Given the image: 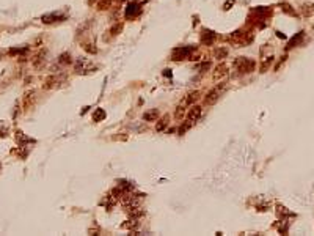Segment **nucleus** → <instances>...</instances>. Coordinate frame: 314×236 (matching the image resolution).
I'll list each match as a JSON object with an SVG mask.
<instances>
[{"instance_id": "ddd939ff", "label": "nucleus", "mask_w": 314, "mask_h": 236, "mask_svg": "<svg viewBox=\"0 0 314 236\" xmlns=\"http://www.w3.org/2000/svg\"><path fill=\"white\" fill-rule=\"evenodd\" d=\"M272 61H273V57H272V55L267 57V60H264V61L261 63V72H265V71L269 69V66L272 65Z\"/></svg>"}, {"instance_id": "0eeeda50", "label": "nucleus", "mask_w": 314, "mask_h": 236, "mask_svg": "<svg viewBox=\"0 0 314 236\" xmlns=\"http://www.w3.org/2000/svg\"><path fill=\"white\" fill-rule=\"evenodd\" d=\"M226 69H228V68H226L225 63H221V65H218V66L215 68V72H214V79H215V81H218V79H223V77L228 74Z\"/></svg>"}, {"instance_id": "dca6fc26", "label": "nucleus", "mask_w": 314, "mask_h": 236, "mask_svg": "<svg viewBox=\"0 0 314 236\" xmlns=\"http://www.w3.org/2000/svg\"><path fill=\"white\" fill-rule=\"evenodd\" d=\"M226 55H228V49H225V47H223V49H218V51L215 52V57H217V58H223V57H226Z\"/></svg>"}, {"instance_id": "6ab92c4d", "label": "nucleus", "mask_w": 314, "mask_h": 236, "mask_svg": "<svg viewBox=\"0 0 314 236\" xmlns=\"http://www.w3.org/2000/svg\"><path fill=\"white\" fill-rule=\"evenodd\" d=\"M108 7H110V2H108V0H102V2H99V5H98L99 10H107Z\"/></svg>"}, {"instance_id": "20e7f679", "label": "nucleus", "mask_w": 314, "mask_h": 236, "mask_svg": "<svg viewBox=\"0 0 314 236\" xmlns=\"http://www.w3.org/2000/svg\"><path fill=\"white\" fill-rule=\"evenodd\" d=\"M215 33L212 32V30H203V35H201V43L203 44H207V46H211L214 41H215Z\"/></svg>"}, {"instance_id": "1a4fd4ad", "label": "nucleus", "mask_w": 314, "mask_h": 236, "mask_svg": "<svg viewBox=\"0 0 314 236\" xmlns=\"http://www.w3.org/2000/svg\"><path fill=\"white\" fill-rule=\"evenodd\" d=\"M157 116H159V110L154 109V110H149V112H145V113H143V120H145V121H154Z\"/></svg>"}, {"instance_id": "393cba45", "label": "nucleus", "mask_w": 314, "mask_h": 236, "mask_svg": "<svg viewBox=\"0 0 314 236\" xmlns=\"http://www.w3.org/2000/svg\"><path fill=\"white\" fill-rule=\"evenodd\" d=\"M164 76H170V77H171V69H165V71H164Z\"/></svg>"}, {"instance_id": "6e6552de", "label": "nucleus", "mask_w": 314, "mask_h": 236, "mask_svg": "<svg viewBox=\"0 0 314 236\" xmlns=\"http://www.w3.org/2000/svg\"><path fill=\"white\" fill-rule=\"evenodd\" d=\"M41 19H43V22H46V24H50V22H55V21L64 19V16H60V14H57V13H50V14H46V16H43Z\"/></svg>"}, {"instance_id": "4be33fe9", "label": "nucleus", "mask_w": 314, "mask_h": 236, "mask_svg": "<svg viewBox=\"0 0 314 236\" xmlns=\"http://www.w3.org/2000/svg\"><path fill=\"white\" fill-rule=\"evenodd\" d=\"M281 8H283V11H286V13H288V14H291V16H295V11H292V10H291V7H289V5H286V3H284V5H283V7H281Z\"/></svg>"}, {"instance_id": "412c9836", "label": "nucleus", "mask_w": 314, "mask_h": 236, "mask_svg": "<svg viewBox=\"0 0 314 236\" xmlns=\"http://www.w3.org/2000/svg\"><path fill=\"white\" fill-rule=\"evenodd\" d=\"M190 126H192V121H187V123H185L184 126H181V128H179V134L182 135V134H184V132H185V131H187V129H188Z\"/></svg>"}, {"instance_id": "f257e3e1", "label": "nucleus", "mask_w": 314, "mask_h": 236, "mask_svg": "<svg viewBox=\"0 0 314 236\" xmlns=\"http://www.w3.org/2000/svg\"><path fill=\"white\" fill-rule=\"evenodd\" d=\"M232 66L240 72H251L255 69V61L250 58H245V57H239V58L234 60Z\"/></svg>"}, {"instance_id": "a211bd4d", "label": "nucleus", "mask_w": 314, "mask_h": 236, "mask_svg": "<svg viewBox=\"0 0 314 236\" xmlns=\"http://www.w3.org/2000/svg\"><path fill=\"white\" fill-rule=\"evenodd\" d=\"M54 81H55V77H54V76L47 77V81H46V85H43V87H44L46 90H47V88H50V87L54 85Z\"/></svg>"}, {"instance_id": "9d476101", "label": "nucleus", "mask_w": 314, "mask_h": 236, "mask_svg": "<svg viewBox=\"0 0 314 236\" xmlns=\"http://www.w3.org/2000/svg\"><path fill=\"white\" fill-rule=\"evenodd\" d=\"M303 36H305V32H300V33H297V36H294L291 41H289V44H288V49H292V47H295L297 44H300V41L303 39Z\"/></svg>"}, {"instance_id": "423d86ee", "label": "nucleus", "mask_w": 314, "mask_h": 236, "mask_svg": "<svg viewBox=\"0 0 314 236\" xmlns=\"http://www.w3.org/2000/svg\"><path fill=\"white\" fill-rule=\"evenodd\" d=\"M201 116V107L200 106H193L192 109H190V112H188V121H196L198 118Z\"/></svg>"}, {"instance_id": "5701e85b", "label": "nucleus", "mask_w": 314, "mask_h": 236, "mask_svg": "<svg viewBox=\"0 0 314 236\" xmlns=\"http://www.w3.org/2000/svg\"><path fill=\"white\" fill-rule=\"evenodd\" d=\"M165 126H167V118H164V120H162L159 125H157V128H155V129H157V131H162Z\"/></svg>"}, {"instance_id": "4468645a", "label": "nucleus", "mask_w": 314, "mask_h": 236, "mask_svg": "<svg viewBox=\"0 0 314 236\" xmlns=\"http://www.w3.org/2000/svg\"><path fill=\"white\" fill-rule=\"evenodd\" d=\"M43 57H44V52H39V54H38V55L35 57V60H33V66H35V68H39V65H41V61L44 60Z\"/></svg>"}, {"instance_id": "f8f14e48", "label": "nucleus", "mask_w": 314, "mask_h": 236, "mask_svg": "<svg viewBox=\"0 0 314 236\" xmlns=\"http://www.w3.org/2000/svg\"><path fill=\"white\" fill-rule=\"evenodd\" d=\"M198 96H200V93H198V91H193V93H190V95L185 98V101H184V102H185V104H193L196 99H198Z\"/></svg>"}, {"instance_id": "39448f33", "label": "nucleus", "mask_w": 314, "mask_h": 236, "mask_svg": "<svg viewBox=\"0 0 314 236\" xmlns=\"http://www.w3.org/2000/svg\"><path fill=\"white\" fill-rule=\"evenodd\" d=\"M138 13H140V5L131 2V3L127 5V8H126V17H127V19H129V17H135Z\"/></svg>"}, {"instance_id": "7ed1b4c3", "label": "nucleus", "mask_w": 314, "mask_h": 236, "mask_svg": "<svg viewBox=\"0 0 314 236\" xmlns=\"http://www.w3.org/2000/svg\"><path fill=\"white\" fill-rule=\"evenodd\" d=\"M218 98H220V91H218V87H217V88H214V90H211L207 93V96L204 98V102L207 106H212V104H215L218 101Z\"/></svg>"}, {"instance_id": "f03ea898", "label": "nucleus", "mask_w": 314, "mask_h": 236, "mask_svg": "<svg viewBox=\"0 0 314 236\" xmlns=\"http://www.w3.org/2000/svg\"><path fill=\"white\" fill-rule=\"evenodd\" d=\"M195 51V46H188V47H176L173 49L171 52V60L174 61H179V60H184L187 57H190V54Z\"/></svg>"}, {"instance_id": "f3484780", "label": "nucleus", "mask_w": 314, "mask_h": 236, "mask_svg": "<svg viewBox=\"0 0 314 236\" xmlns=\"http://www.w3.org/2000/svg\"><path fill=\"white\" fill-rule=\"evenodd\" d=\"M60 63H71V55L69 54H61L60 55Z\"/></svg>"}, {"instance_id": "9b49d317", "label": "nucleus", "mask_w": 314, "mask_h": 236, "mask_svg": "<svg viewBox=\"0 0 314 236\" xmlns=\"http://www.w3.org/2000/svg\"><path fill=\"white\" fill-rule=\"evenodd\" d=\"M105 118V110L104 109H96L94 113H93V120L94 121H102Z\"/></svg>"}, {"instance_id": "2eb2a0df", "label": "nucleus", "mask_w": 314, "mask_h": 236, "mask_svg": "<svg viewBox=\"0 0 314 236\" xmlns=\"http://www.w3.org/2000/svg\"><path fill=\"white\" fill-rule=\"evenodd\" d=\"M185 115V107L184 106H179L178 109H176V113H174V116L178 118V120H181V118Z\"/></svg>"}, {"instance_id": "b1692460", "label": "nucleus", "mask_w": 314, "mask_h": 236, "mask_svg": "<svg viewBox=\"0 0 314 236\" xmlns=\"http://www.w3.org/2000/svg\"><path fill=\"white\" fill-rule=\"evenodd\" d=\"M277 36H278V38H283V39L286 38V35H284V33H281V32H277Z\"/></svg>"}, {"instance_id": "aec40b11", "label": "nucleus", "mask_w": 314, "mask_h": 236, "mask_svg": "<svg viewBox=\"0 0 314 236\" xmlns=\"http://www.w3.org/2000/svg\"><path fill=\"white\" fill-rule=\"evenodd\" d=\"M121 27H123L121 24H116V25H113V27H112V30H110V33H112V35H118V32L121 30Z\"/></svg>"}]
</instances>
